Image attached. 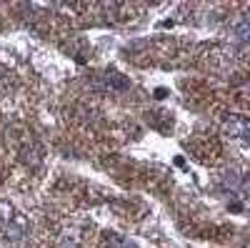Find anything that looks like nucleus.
<instances>
[{"mask_svg":"<svg viewBox=\"0 0 250 248\" xmlns=\"http://www.w3.org/2000/svg\"><path fill=\"white\" fill-rule=\"evenodd\" d=\"M225 131L230 135H235V138H245L248 135V123L243 118H230V120H228V126H225Z\"/></svg>","mask_w":250,"mask_h":248,"instance_id":"nucleus-1","label":"nucleus"},{"mask_svg":"<svg viewBox=\"0 0 250 248\" xmlns=\"http://www.w3.org/2000/svg\"><path fill=\"white\" fill-rule=\"evenodd\" d=\"M108 248H138L133 241L128 238H123V236H110L108 238Z\"/></svg>","mask_w":250,"mask_h":248,"instance_id":"nucleus-2","label":"nucleus"},{"mask_svg":"<svg viewBox=\"0 0 250 248\" xmlns=\"http://www.w3.org/2000/svg\"><path fill=\"white\" fill-rule=\"evenodd\" d=\"M235 38L240 40V43H245V38H248V18L245 15L238 20V25H235Z\"/></svg>","mask_w":250,"mask_h":248,"instance_id":"nucleus-3","label":"nucleus"}]
</instances>
